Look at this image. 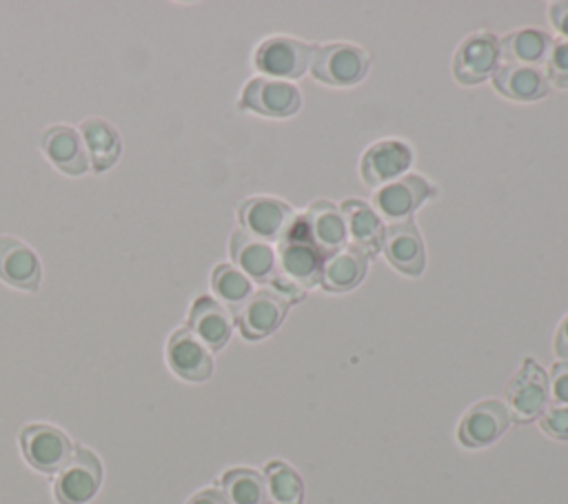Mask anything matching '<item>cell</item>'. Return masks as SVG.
<instances>
[{
    "label": "cell",
    "instance_id": "15",
    "mask_svg": "<svg viewBox=\"0 0 568 504\" xmlns=\"http://www.w3.org/2000/svg\"><path fill=\"white\" fill-rule=\"evenodd\" d=\"M410 147L399 140H379L371 144L359 162V175L368 187H384L410 167Z\"/></svg>",
    "mask_w": 568,
    "mask_h": 504
},
{
    "label": "cell",
    "instance_id": "20",
    "mask_svg": "<svg viewBox=\"0 0 568 504\" xmlns=\"http://www.w3.org/2000/svg\"><path fill=\"white\" fill-rule=\"evenodd\" d=\"M231 258L235 266L248 278L257 282H271L275 275V249L271 242H264L242 229L233 231L229 242Z\"/></svg>",
    "mask_w": 568,
    "mask_h": 504
},
{
    "label": "cell",
    "instance_id": "28",
    "mask_svg": "<svg viewBox=\"0 0 568 504\" xmlns=\"http://www.w3.org/2000/svg\"><path fill=\"white\" fill-rule=\"evenodd\" d=\"M211 289L222 302L237 309L251 295V280L235 264H217L211 273Z\"/></svg>",
    "mask_w": 568,
    "mask_h": 504
},
{
    "label": "cell",
    "instance_id": "6",
    "mask_svg": "<svg viewBox=\"0 0 568 504\" xmlns=\"http://www.w3.org/2000/svg\"><path fill=\"white\" fill-rule=\"evenodd\" d=\"M315 44H306L295 38L286 36H273L260 42L255 49L253 62L257 71L264 73V78L286 80V78H300L313 60Z\"/></svg>",
    "mask_w": 568,
    "mask_h": 504
},
{
    "label": "cell",
    "instance_id": "26",
    "mask_svg": "<svg viewBox=\"0 0 568 504\" xmlns=\"http://www.w3.org/2000/svg\"><path fill=\"white\" fill-rule=\"evenodd\" d=\"M262 475L268 504H304V482L291 464L271 460L266 462Z\"/></svg>",
    "mask_w": 568,
    "mask_h": 504
},
{
    "label": "cell",
    "instance_id": "7",
    "mask_svg": "<svg viewBox=\"0 0 568 504\" xmlns=\"http://www.w3.org/2000/svg\"><path fill=\"white\" fill-rule=\"evenodd\" d=\"M24 460L40 473H58L73 455V444L64 431L51 424H29L20 433Z\"/></svg>",
    "mask_w": 568,
    "mask_h": 504
},
{
    "label": "cell",
    "instance_id": "31",
    "mask_svg": "<svg viewBox=\"0 0 568 504\" xmlns=\"http://www.w3.org/2000/svg\"><path fill=\"white\" fill-rule=\"evenodd\" d=\"M550 400L557 404H568V360H557L548 375Z\"/></svg>",
    "mask_w": 568,
    "mask_h": 504
},
{
    "label": "cell",
    "instance_id": "33",
    "mask_svg": "<svg viewBox=\"0 0 568 504\" xmlns=\"http://www.w3.org/2000/svg\"><path fill=\"white\" fill-rule=\"evenodd\" d=\"M555 355L559 360H568V313L564 315V320L559 322L557 331H555Z\"/></svg>",
    "mask_w": 568,
    "mask_h": 504
},
{
    "label": "cell",
    "instance_id": "2",
    "mask_svg": "<svg viewBox=\"0 0 568 504\" xmlns=\"http://www.w3.org/2000/svg\"><path fill=\"white\" fill-rule=\"evenodd\" d=\"M504 404L510 413V420L517 424H528L537 420L550 404L548 375L535 357H524L521 366L508 380Z\"/></svg>",
    "mask_w": 568,
    "mask_h": 504
},
{
    "label": "cell",
    "instance_id": "32",
    "mask_svg": "<svg viewBox=\"0 0 568 504\" xmlns=\"http://www.w3.org/2000/svg\"><path fill=\"white\" fill-rule=\"evenodd\" d=\"M548 13H550V22H552V27L564 36L561 40H566V42H568V0L552 2Z\"/></svg>",
    "mask_w": 568,
    "mask_h": 504
},
{
    "label": "cell",
    "instance_id": "8",
    "mask_svg": "<svg viewBox=\"0 0 568 504\" xmlns=\"http://www.w3.org/2000/svg\"><path fill=\"white\" fill-rule=\"evenodd\" d=\"M510 424V413L501 400H481L466 409L457 424V442L466 448H484L499 440Z\"/></svg>",
    "mask_w": 568,
    "mask_h": 504
},
{
    "label": "cell",
    "instance_id": "3",
    "mask_svg": "<svg viewBox=\"0 0 568 504\" xmlns=\"http://www.w3.org/2000/svg\"><path fill=\"white\" fill-rule=\"evenodd\" d=\"M313 75L331 87L357 84L368 71V56L362 47L348 42H333L315 47L311 60Z\"/></svg>",
    "mask_w": 568,
    "mask_h": 504
},
{
    "label": "cell",
    "instance_id": "29",
    "mask_svg": "<svg viewBox=\"0 0 568 504\" xmlns=\"http://www.w3.org/2000/svg\"><path fill=\"white\" fill-rule=\"evenodd\" d=\"M539 429L552 440H568V404L550 402L537 417Z\"/></svg>",
    "mask_w": 568,
    "mask_h": 504
},
{
    "label": "cell",
    "instance_id": "21",
    "mask_svg": "<svg viewBox=\"0 0 568 504\" xmlns=\"http://www.w3.org/2000/svg\"><path fill=\"white\" fill-rule=\"evenodd\" d=\"M339 209L346 220V233H348V240L353 242V249H357L366 258H375L382 249V235H384L379 215L373 211V206H368L357 198L344 200Z\"/></svg>",
    "mask_w": 568,
    "mask_h": 504
},
{
    "label": "cell",
    "instance_id": "12",
    "mask_svg": "<svg viewBox=\"0 0 568 504\" xmlns=\"http://www.w3.org/2000/svg\"><path fill=\"white\" fill-rule=\"evenodd\" d=\"M433 193L435 189L428 180H424L422 175L408 173L377 189L373 195V204L382 213V218H386L388 222H402V220H408V215Z\"/></svg>",
    "mask_w": 568,
    "mask_h": 504
},
{
    "label": "cell",
    "instance_id": "19",
    "mask_svg": "<svg viewBox=\"0 0 568 504\" xmlns=\"http://www.w3.org/2000/svg\"><path fill=\"white\" fill-rule=\"evenodd\" d=\"M40 147L49 162L67 175H82L89 169V158L80 133L73 127L55 124L42 133Z\"/></svg>",
    "mask_w": 568,
    "mask_h": 504
},
{
    "label": "cell",
    "instance_id": "9",
    "mask_svg": "<svg viewBox=\"0 0 568 504\" xmlns=\"http://www.w3.org/2000/svg\"><path fill=\"white\" fill-rule=\"evenodd\" d=\"M240 109L266 118H288L300 109V91L293 82L275 78H253L240 95Z\"/></svg>",
    "mask_w": 568,
    "mask_h": 504
},
{
    "label": "cell",
    "instance_id": "24",
    "mask_svg": "<svg viewBox=\"0 0 568 504\" xmlns=\"http://www.w3.org/2000/svg\"><path fill=\"white\" fill-rule=\"evenodd\" d=\"M89 164L95 173L106 171L109 167H113L122 153V142L118 131L102 118H87L80 122L78 129Z\"/></svg>",
    "mask_w": 568,
    "mask_h": 504
},
{
    "label": "cell",
    "instance_id": "11",
    "mask_svg": "<svg viewBox=\"0 0 568 504\" xmlns=\"http://www.w3.org/2000/svg\"><path fill=\"white\" fill-rule=\"evenodd\" d=\"M499 42L488 31H475L462 40L453 58V75L462 84L484 82L497 67Z\"/></svg>",
    "mask_w": 568,
    "mask_h": 504
},
{
    "label": "cell",
    "instance_id": "27",
    "mask_svg": "<svg viewBox=\"0 0 568 504\" xmlns=\"http://www.w3.org/2000/svg\"><path fill=\"white\" fill-rule=\"evenodd\" d=\"M220 491L229 504H268L264 475L255 468L237 466L229 468L220 480Z\"/></svg>",
    "mask_w": 568,
    "mask_h": 504
},
{
    "label": "cell",
    "instance_id": "1",
    "mask_svg": "<svg viewBox=\"0 0 568 504\" xmlns=\"http://www.w3.org/2000/svg\"><path fill=\"white\" fill-rule=\"evenodd\" d=\"M324 253L308 240L304 220L297 218L291 233L275 249L273 291L288 304L300 302L308 289L320 284Z\"/></svg>",
    "mask_w": 568,
    "mask_h": 504
},
{
    "label": "cell",
    "instance_id": "30",
    "mask_svg": "<svg viewBox=\"0 0 568 504\" xmlns=\"http://www.w3.org/2000/svg\"><path fill=\"white\" fill-rule=\"evenodd\" d=\"M546 67H548L546 71L548 84L552 82L559 89H568V42L566 40L552 42Z\"/></svg>",
    "mask_w": 568,
    "mask_h": 504
},
{
    "label": "cell",
    "instance_id": "4",
    "mask_svg": "<svg viewBox=\"0 0 568 504\" xmlns=\"http://www.w3.org/2000/svg\"><path fill=\"white\" fill-rule=\"evenodd\" d=\"M100 484H102L100 457L84 446H75L71 460L58 471L53 493L60 504H87L95 497Z\"/></svg>",
    "mask_w": 568,
    "mask_h": 504
},
{
    "label": "cell",
    "instance_id": "13",
    "mask_svg": "<svg viewBox=\"0 0 568 504\" xmlns=\"http://www.w3.org/2000/svg\"><path fill=\"white\" fill-rule=\"evenodd\" d=\"M166 364L186 382H204L213 373L211 351L186 326H180L169 335Z\"/></svg>",
    "mask_w": 568,
    "mask_h": 504
},
{
    "label": "cell",
    "instance_id": "22",
    "mask_svg": "<svg viewBox=\"0 0 568 504\" xmlns=\"http://www.w3.org/2000/svg\"><path fill=\"white\" fill-rule=\"evenodd\" d=\"M493 87L517 102H532L548 93V78L541 67L499 64L493 71Z\"/></svg>",
    "mask_w": 568,
    "mask_h": 504
},
{
    "label": "cell",
    "instance_id": "25",
    "mask_svg": "<svg viewBox=\"0 0 568 504\" xmlns=\"http://www.w3.org/2000/svg\"><path fill=\"white\" fill-rule=\"evenodd\" d=\"M499 58L506 64H530L541 67V62L548 60V53L552 49V38L535 27L517 29L499 40Z\"/></svg>",
    "mask_w": 568,
    "mask_h": 504
},
{
    "label": "cell",
    "instance_id": "14",
    "mask_svg": "<svg viewBox=\"0 0 568 504\" xmlns=\"http://www.w3.org/2000/svg\"><path fill=\"white\" fill-rule=\"evenodd\" d=\"M382 251L390 266H395L399 273L419 275L424 271V242L413 220L388 222L382 235Z\"/></svg>",
    "mask_w": 568,
    "mask_h": 504
},
{
    "label": "cell",
    "instance_id": "16",
    "mask_svg": "<svg viewBox=\"0 0 568 504\" xmlns=\"http://www.w3.org/2000/svg\"><path fill=\"white\" fill-rule=\"evenodd\" d=\"M186 329L209 349V351H220L226 346V342L231 340L233 333V315L231 311L209 298V295H200L191 309H189V322Z\"/></svg>",
    "mask_w": 568,
    "mask_h": 504
},
{
    "label": "cell",
    "instance_id": "10",
    "mask_svg": "<svg viewBox=\"0 0 568 504\" xmlns=\"http://www.w3.org/2000/svg\"><path fill=\"white\" fill-rule=\"evenodd\" d=\"M286 311L288 302L277 291L260 289L235 309V322L246 340H262L284 322Z\"/></svg>",
    "mask_w": 568,
    "mask_h": 504
},
{
    "label": "cell",
    "instance_id": "34",
    "mask_svg": "<svg viewBox=\"0 0 568 504\" xmlns=\"http://www.w3.org/2000/svg\"><path fill=\"white\" fill-rule=\"evenodd\" d=\"M186 504H229V502L220 488H204L191 495Z\"/></svg>",
    "mask_w": 568,
    "mask_h": 504
},
{
    "label": "cell",
    "instance_id": "18",
    "mask_svg": "<svg viewBox=\"0 0 568 504\" xmlns=\"http://www.w3.org/2000/svg\"><path fill=\"white\" fill-rule=\"evenodd\" d=\"M308 240L324 253H333L342 249L348 240L346 233V220L342 215V209L328 200L313 202L306 213L302 215Z\"/></svg>",
    "mask_w": 568,
    "mask_h": 504
},
{
    "label": "cell",
    "instance_id": "23",
    "mask_svg": "<svg viewBox=\"0 0 568 504\" xmlns=\"http://www.w3.org/2000/svg\"><path fill=\"white\" fill-rule=\"evenodd\" d=\"M366 269H368L366 255H362L353 246H342V249L324 255L320 284L324 286V291L344 293V291L355 289L364 280Z\"/></svg>",
    "mask_w": 568,
    "mask_h": 504
},
{
    "label": "cell",
    "instance_id": "17",
    "mask_svg": "<svg viewBox=\"0 0 568 504\" xmlns=\"http://www.w3.org/2000/svg\"><path fill=\"white\" fill-rule=\"evenodd\" d=\"M0 280L22 291H38L40 286V260L18 238L0 235Z\"/></svg>",
    "mask_w": 568,
    "mask_h": 504
},
{
    "label": "cell",
    "instance_id": "5",
    "mask_svg": "<svg viewBox=\"0 0 568 504\" xmlns=\"http://www.w3.org/2000/svg\"><path fill=\"white\" fill-rule=\"evenodd\" d=\"M237 220L242 224V231L264 242L280 244L291 233L297 215L286 202L277 198L255 195V198H246L237 206Z\"/></svg>",
    "mask_w": 568,
    "mask_h": 504
}]
</instances>
